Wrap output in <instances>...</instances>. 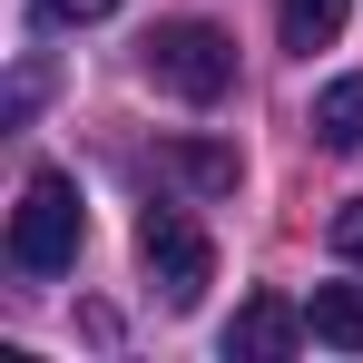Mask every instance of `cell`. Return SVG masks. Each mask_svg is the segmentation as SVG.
Here are the masks:
<instances>
[{"mask_svg": "<svg viewBox=\"0 0 363 363\" xmlns=\"http://www.w3.org/2000/svg\"><path fill=\"white\" fill-rule=\"evenodd\" d=\"M79 236H89L79 177L40 167V177L20 186V206H10V265H20V275H60V265H79Z\"/></svg>", "mask_w": 363, "mask_h": 363, "instance_id": "2", "label": "cell"}, {"mask_svg": "<svg viewBox=\"0 0 363 363\" xmlns=\"http://www.w3.org/2000/svg\"><path fill=\"white\" fill-rule=\"evenodd\" d=\"M138 265L157 275V304H167V314H186V304L216 285V245H206V226H196L186 206H147V216H138Z\"/></svg>", "mask_w": 363, "mask_h": 363, "instance_id": "3", "label": "cell"}, {"mask_svg": "<svg viewBox=\"0 0 363 363\" xmlns=\"http://www.w3.org/2000/svg\"><path fill=\"white\" fill-rule=\"evenodd\" d=\"M216 344H226V363H285V354L304 344V314H295L285 295H245L236 324H226Z\"/></svg>", "mask_w": 363, "mask_h": 363, "instance_id": "4", "label": "cell"}, {"mask_svg": "<svg viewBox=\"0 0 363 363\" xmlns=\"http://www.w3.org/2000/svg\"><path fill=\"white\" fill-rule=\"evenodd\" d=\"M344 20H354V0H285V10H275V30H285V50H295V60L334 50V40H344Z\"/></svg>", "mask_w": 363, "mask_h": 363, "instance_id": "5", "label": "cell"}, {"mask_svg": "<svg viewBox=\"0 0 363 363\" xmlns=\"http://www.w3.org/2000/svg\"><path fill=\"white\" fill-rule=\"evenodd\" d=\"M40 10H50V20H69V30H79V20H108V10H118V0H40Z\"/></svg>", "mask_w": 363, "mask_h": 363, "instance_id": "10", "label": "cell"}, {"mask_svg": "<svg viewBox=\"0 0 363 363\" xmlns=\"http://www.w3.org/2000/svg\"><path fill=\"white\" fill-rule=\"evenodd\" d=\"M304 334H314V344H334V354H363V295H354V285H314Z\"/></svg>", "mask_w": 363, "mask_h": 363, "instance_id": "6", "label": "cell"}, {"mask_svg": "<svg viewBox=\"0 0 363 363\" xmlns=\"http://www.w3.org/2000/svg\"><path fill=\"white\" fill-rule=\"evenodd\" d=\"M324 236H334V255H344V265H363V196H344V206H334V226H324Z\"/></svg>", "mask_w": 363, "mask_h": 363, "instance_id": "9", "label": "cell"}, {"mask_svg": "<svg viewBox=\"0 0 363 363\" xmlns=\"http://www.w3.org/2000/svg\"><path fill=\"white\" fill-rule=\"evenodd\" d=\"M138 69H147L167 99L206 108V99H226V89H236V40H226L216 20H157V30L138 40Z\"/></svg>", "mask_w": 363, "mask_h": 363, "instance_id": "1", "label": "cell"}, {"mask_svg": "<svg viewBox=\"0 0 363 363\" xmlns=\"http://www.w3.org/2000/svg\"><path fill=\"white\" fill-rule=\"evenodd\" d=\"M314 138H324L334 157H363V69H354V79H334V89L314 99Z\"/></svg>", "mask_w": 363, "mask_h": 363, "instance_id": "7", "label": "cell"}, {"mask_svg": "<svg viewBox=\"0 0 363 363\" xmlns=\"http://www.w3.org/2000/svg\"><path fill=\"white\" fill-rule=\"evenodd\" d=\"M167 177L206 186V196H226V186H236V147H167Z\"/></svg>", "mask_w": 363, "mask_h": 363, "instance_id": "8", "label": "cell"}]
</instances>
